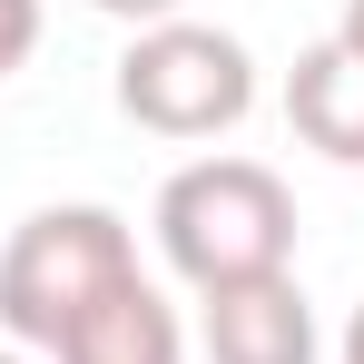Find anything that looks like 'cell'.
Returning a JSON list of instances; mask_svg holds the SVG:
<instances>
[{
  "instance_id": "1",
  "label": "cell",
  "mask_w": 364,
  "mask_h": 364,
  "mask_svg": "<svg viewBox=\"0 0 364 364\" xmlns=\"http://www.w3.org/2000/svg\"><path fill=\"white\" fill-rule=\"evenodd\" d=\"M148 227H158V256L197 296L256 286V276H296V187L266 158H187L158 187Z\"/></svg>"
},
{
  "instance_id": "2",
  "label": "cell",
  "mask_w": 364,
  "mask_h": 364,
  "mask_svg": "<svg viewBox=\"0 0 364 364\" xmlns=\"http://www.w3.org/2000/svg\"><path fill=\"white\" fill-rule=\"evenodd\" d=\"M128 276H138V237H128L119 207H40L0 246V335L20 355H50Z\"/></svg>"
},
{
  "instance_id": "3",
  "label": "cell",
  "mask_w": 364,
  "mask_h": 364,
  "mask_svg": "<svg viewBox=\"0 0 364 364\" xmlns=\"http://www.w3.org/2000/svg\"><path fill=\"white\" fill-rule=\"evenodd\" d=\"M119 109L148 138H227V128L256 109V50H246L237 30H217V20H148V30H128L119 50Z\"/></svg>"
},
{
  "instance_id": "4",
  "label": "cell",
  "mask_w": 364,
  "mask_h": 364,
  "mask_svg": "<svg viewBox=\"0 0 364 364\" xmlns=\"http://www.w3.org/2000/svg\"><path fill=\"white\" fill-rule=\"evenodd\" d=\"M197 345L207 364H315V305L296 276H256L197 296Z\"/></svg>"
},
{
  "instance_id": "5",
  "label": "cell",
  "mask_w": 364,
  "mask_h": 364,
  "mask_svg": "<svg viewBox=\"0 0 364 364\" xmlns=\"http://www.w3.org/2000/svg\"><path fill=\"white\" fill-rule=\"evenodd\" d=\"M286 128H296L315 158L364 168V60L345 50V40L296 50V69H286Z\"/></svg>"
},
{
  "instance_id": "6",
  "label": "cell",
  "mask_w": 364,
  "mask_h": 364,
  "mask_svg": "<svg viewBox=\"0 0 364 364\" xmlns=\"http://www.w3.org/2000/svg\"><path fill=\"white\" fill-rule=\"evenodd\" d=\"M50 364H187V325H178V305L158 296L148 276H128L109 305H89L50 345Z\"/></svg>"
},
{
  "instance_id": "7",
  "label": "cell",
  "mask_w": 364,
  "mask_h": 364,
  "mask_svg": "<svg viewBox=\"0 0 364 364\" xmlns=\"http://www.w3.org/2000/svg\"><path fill=\"white\" fill-rule=\"evenodd\" d=\"M40 50V0H0V79Z\"/></svg>"
},
{
  "instance_id": "8",
  "label": "cell",
  "mask_w": 364,
  "mask_h": 364,
  "mask_svg": "<svg viewBox=\"0 0 364 364\" xmlns=\"http://www.w3.org/2000/svg\"><path fill=\"white\" fill-rule=\"evenodd\" d=\"M89 10H109V20H128V30H148V20H178L187 0H89Z\"/></svg>"
},
{
  "instance_id": "9",
  "label": "cell",
  "mask_w": 364,
  "mask_h": 364,
  "mask_svg": "<svg viewBox=\"0 0 364 364\" xmlns=\"http://www.w3.org/2000/svg\"><path fill=\"white\" fill-rule=\"evenodd\" d=\"M335 364H364V305L345 315V335H335Z\"/></svg>"
},
{
  "instance_id": "10",
  "label": "cell",
  "mask_w": 364,
  "mask_h": 364,
  "mask_svg": "<svg viewBox=\"0 0 364 364\" xmlns=\"http://www.w3.org/2000/svg\"><path fill=\"white\" fill-rule=\"evenodd\" d=\"M335 40H345V50L364 60V0H345V20H335Z\"/></svg>"
},
{
  "instance_id": "11",
  "label": "cell",
  "mask_w": 364,
  "mask_h": 364,
  "mask_svg": "<svg viewBox=\"0 0 364 364\" xmlns=\"http://www.w3.org/2000/svg\"><path fill=\"white\" fill-rule=\"evenodd\" d=\"M0 364H30V355H20V345H0Z\"/></svg>"
}]
</instances>
